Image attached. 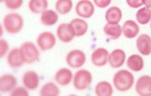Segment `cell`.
<instances>
[{"instance_id":"6da1fadb","label":"cell","mask_w":151,"mask_h":96,"mask_svg":"<svg viewBox=\"0 0 151 96\" xmlns=\"http://www.w3.org/2000/svg\"><path fill=\"white\" fill-rule=\"evenodd\" d=\"M134 82V77L131 72L121 70L116 72L113 77L114 86L118 91L125 92L130 90Z\"/></svg>"},{"instance_id":"7a4b0ae2","label":"cell","mask_w":151,"mask_h":96,"mask_svg":"<svg viewBox=\"0 0 151 96\" xmlns=\"http://www.w3.org/2000/svg\"><path fill=\"white\" fill-rule=\"evenodd\" d=\"M5 30L9 33L16 34L20 32L23 27L22 17L17 13H11L6 15L4 20Z\"/></svg>"},{"instance_id":"3957f363","label":"cell","mask_w":151,"mask_h":96,"mask_svg":"<svg viewBox=\"0 0 151 96\" xmlns=\"http://www.w3.org/2000/svg\"><path fill=\"white\" fill-rule=\"evenodd\" d=\"M20 50L24 63L31 64L37 61L39 59V50L32 42H24L22 44Z\"/></svg>"},{"instance_id":"277c9868","label":"cell","mask_w":151,"mask_h":96,"mask_svg":"<svg viewBox=\"0 0 151 96\" xmlns=\"http://www.w3.org/2000/svg\"><path fill=\"white\" fill-rule=\"evenodd\" d=\"M92 80V76L89 71L81 69L76 73L73 79V84L77 90H83L88 87Z\"/></svg>"},{"instance_id":"5b68a950","label":"cell","mask_w":151,"mask_h":96,"mask_svg":"<svg viewBox=\"0 0 151 96\" xmlns=\"http://www.w3.org/2000/svg\"><path fill=\"white\" fill-rule=\"evenodd\" d=\"M86 61V55L80 50H73L66 57L67 63L72 68H79L85 64Z\"/></svg>"},{"instance_id":"8992f818","label":"cell","mask_w":151,"mask_h":96,"mask_svg":"<svg viewBox=\"0 0 151 96\" xmlns=\"http://www.w3.org/2000/svg\"><path fill=\"white\" fill-rule=\"evenodd\" d=\"M57 33L60 40L65 43L72 41L76 36L74 28L70 23L60 24L57 28Z\"/></svg>"},{"instance_id":"52a82bcc","label":"cell","mask_w":151,"mask_h":96,"mask_svg":"<svg viewBox=\"0 0 151 96\" xmlns=\"http://www.w3.org/2000/svg\"><path fill=\"white\" fill-rule=\"evenodd\" d=\"M76 12L80 17L85 18L91 17L95 11L93 4L89 0H81L77 3Z\"/></svg>"},{"instance_id":"ba28073f","label":"cell","mask_w":151,"mask_h":96,"mask_svg":"<svg viewBox=\"0 0 151 96\" xmlns=\"http://www.w3.org/2000/svg\"><path fill=\"white\" fill-rule=\"evenodd\" d=\"M136 91L142 96H151V77L143 76L140 77L136 84Z\"/></svg>"},{"instance_id":"9c48e42d","label":"cell","mask_w":151,"mask_h":96,"mask_svg":"<svg viewBox=\"0 0 151 96\" xmlns=\"http://www.w3.org/2000/svg\"><path fill=\"white\" fill-rule=\"evenodd\" d=\"M56 41L53 34L50 32H44L40 34L37 40L38 45L43 51L52 49L55 45Z\"/></svg>"},{"instance_id":"30bf717a","label":"cell","mask_w":151,"mask_h":96,"mask_svg":"<svg viewBox=\"0 0 151 96\" xmlns=\"http://www.w3.org/2000/svg\"><path fill=\"white\" fill-rule=\"evenodd\" d=\"M109 51L103 48H100L93 51L91 56L92 63L96 66H103L108 63Z\"/></svg>"},{"instance_id":"8fae6325","label":"cell","mask_w":151,"mask_h":96,"mask_svg":"<svg viewBox=\"0 0 151 96\" xmlns=\"http://www.w3.org/2000/svg\"><path fill=\"white\" fill-rule=\"evenodd\" d=\"M136 45L139 51L142 55L148 56L151 53V38L145 34L137 38Z\"/></svg>"},{"instance_id":"7c38bea8","label":"cell","mask_w":151,"mask_h":96,"mask_svg":"<svg viewBox=\"0 0 151 96\" xmlns=\"http://www.w3.org/2000/svg\"><path fill=\"white\" fill-rule=\"evenodd\" d=\"M126 60V54L123 50L116 49L109 54V61L110 66L114 68L122 67Z\"/></svg>"},{"instance_id":"4fadbf2b","label":"cell","mask_w":151,"mask_h":96,"mask_svg":"<svg viewBox=\"0 0 151 96\" xmlns=\"http://www.w3.org/2000/svg\"><path fill=\"white\" fill-rule=\"evenodd\" d=\"M23 84L28 90H34L40 84L39 76L36 72L29 71L26 72L23 77Z\"/></svg>"},{"instance_id":"5bb4252c","label":"cell","mask_w":151,"mask_h":96,"mask_svg":"<svg viewBox=\"0 0 151 96\" xmlns=\"http://www.w3.org/2000/svg\"><path fill=\"white\" fill-rule=\"evenodd\" d=\"M17 83V78L12 74H5L0 79V91L8 92L12 90Z\"/></svg>"},{"instance_id":"9a60e30c","label":"cell","mask_w":151,"mask_h":96,"mask_svg":"<svg viewBox=\"0 0 151 96\" xmlns=\"http://www.w3.org/2000/svg\"><path fill=\"white\" fill-rule=\"evenodd\" d=\"M122 31L125 37L133 38L136 37L139 33V27L135 21L129 20L124 23Z\"/></svg>"},{"instance_id":"2e32d148","label":"cell","mask_w":151,"mask_h":96,"mask_svg":"<svg viewBox=\"0 0 151 96\" xmlns=\"http://www.w3.org/2000/svg\"><path fill=\"white\" fill-rule=\"evenodd\" d=\"M73 78L72 71L66 68H63L59 70L55 75V79L60 85L67 86L70 83Z\"/></svg>"},{"instance_id":"e0dca14e","label":"cell","mask_w":151,"mask_h":96,"mask_svg":"<svg viewBox=\"0 0 151 96\" xmlns=\"http://www.w3.org/2000/svg\"><path fill=\"white\" fill-rule=\"evenodd\" d=\"M7 61L9 65L12 67L17 68L22 66L24 61L21 55L20 49L14 48L12 49L8 54Z\"/></svg>"},{"instance_id":"ac0fdd59","label":"cell","mask_w":151,"mask_h":96,"mask_svg":"<svg viewBox=\"0 0 151 96\" xmlns=\"http://www.w3.org/2000/svg\"><path fill=\"white\" fill-rule=\"evenodd\" d=\"M122 17V12L119 8L112 6L109 8L106 13V19L108 24L111 25L118 24Z\"/></svg>"},{"instance_id":"d6986e66","label":"cell","mask_w":151,"mask_h":96,"mask_svg":"<svg viewBox=\"0 0 151 96\" xmlns=\"http://www.w3.org/2000/svg\"><path fill=\"white\" fill-rule=\"evenodd\" d=\"M127 64L128 67L132 71L139 72L143 68L144 61L141 56L138 54H133L129 57Z\"/></svg>"},{"instance_id":"ffe728a7","label":"cell","mask_w":151,"mask_h":96,"mask_svg":"<svg viewBox=\"0 0 151 96\" xmlns=\"http://www.w3.org/2000/svg\"><path fill=\"white\" fill-rule=\"evenodd\" d=\"M59 17L55 11L52 10H47L43 12L41 14V21L46 26H52L58 21Z\"/></svg>"},{"instance_id":"44dd1931","label":"cell","mask_w":151,"mask_h":96,"mask_svg":"<svg viewBox=\"0 0 151 96\" xmlns=\"http://www.w3.org/2000/svg\"><path fill=\"white\" fill-rule=\"evenodd\" d=\"M105 33L113 40H117L122 35L121 26L119 24L111 25L107 24L104 28Z\"/></svg>"},{"instance_id":"7402d4cb","label":"cell","mask_w":151,"mask_h":96,"mask_svg":"<svg viewBox=\"0 0 151 96\" xmlns=\"http://www.w3.org/2000/svg\"><path fill=\"white\" fill-rule=\"evenodd\" d=\"M70 23L74 28L76 37L83 36L87 32L88 24L83 19L76 18L73 19Z\"/></svg>"},{"instance_id":"603a6c76","label":"cell","mask_w":151,"mask_h":96,"mask_svg":"<svg viewBox=\"0 0 151 96\" xmlns=\"http://www.w3.org/2000/svg\"><path fill=\"white\" fill-rule=\"evenodd\" d=\"M113 92L111 84L107 81L99 82L95 88V92L98 96H111L112 95Z\"/></svg>"},{"instance_id":"cb8c5ba5","label":"cell","mask_w":151,"mask_h":96,"mask_svg":"<svg viewBox=\"0 0 151 96\" xmlns=\"http://www.w3.org/2000/svg\"><path fill=\"white\" fill-rule=\"evenodd\" d=\"M60 91L58 87L53 82H49L45 84L41 87L40 91L41 96H58L60 95Z\"/></svg>"},{"instance_id":"d4e9b609","label":"cell","mask_w":151,"mask_h":96,"mask_svg":"<svg viewBox=\"0 0 151 96\" xmlns=\"http://www.w3.org/2000/svg\"><path fill=\"white\" fill-rule=\"evenodd\" d=\"M30 10L35 14L43 13L48 6L47 0H30L29 2Z\"/></svg>"},{"instance_id":"484cf974","label":"cell","mask_w":151,"mask_h":96,"mask_svg":"<svg viewBox=\"0 0 151 96\" xmlns=\"http://www.w3.org/2000/svg\"><path fill=\"white\" fill-rule=\"evenodd\" d=\"M136 19L140 24H147L151 20V9L147 7L139 9L136 14Z\"/></svg>"},{"instance_id":"4316f807","label":"cell","mask_w":151,"mask_h":96,"mask_svg":"<svg viewBox=\"0 0 151 96\" xmlns=\"http://www.w3.org/2000/svg\"><path fill=\"white\" fill-rule=\"evenodd\" d=\"M73 2L72 0H58L55 8L59 14H66L72 10Z\"/></svg>"},{"instance_id":"83f0119b","label":"cell","mask_w":151,"mask_h":96,"mask_svg":"<svg viewBox=\"0 0 151 96\" xmlns=\"http://www.w3.org/2000/svg\"><path fill=\"white\" fill-rule=\"evenodd\" d=\"M4 1L6 6L12 10L19 8L23 3V0H4Z\"/></svg>"},{"instance_id":"f1b7e54d","label":"cell","mask_w":151,"mask_h":96,"mask_svg":"<svg viewBox=\"0 0 151 96\" xmlns=\"http://www.w3.org/2000/svg\"><path fill=\"white\" fill-rule=\"evenodd\" d=\"M27 90L23 87H18L14 90L11 94L12 96H28Z\"/></svg>"},{"instance_id":"f546056e","label":"cell","mask_w":151,"mask_h":96,"mask_svg":"<svg viewBox=\"0 0 151 96\" xmlns=\"http://www.w3.org/2000/svg\"><path fill=\"white\" fill-rule=\"evenodd\" d=\"M9 43L5 40H1V57H3L9 49Z\"/></svg>"},{"instance_id":"4dcf8cb0","label":"cell","mask_w":151,"mask_h":96,"mask_svg":"<svg viewBox=\"0 0 151 96\" xmlns=\"http://www.w3.org/2000/svg\"><path fill=\"white\" fill-rule=\"evenodd\" d=\"M93 1L97 7L104 8L110 4L111 0H93Z\"/></svg>"},{"instance_id":"1f68e13d","label":"cell","mask_w":151,"mask_h":96,"mask_svg":"<svg viewBox=\"0 0 151 96\" xmlns=\"http://www.w3.org/2000/svg\"><path fill=\"white\" fill-rule=\"evenodd\" d=\"M126 1L128 5L132 8H137L143 5L142 0H126Z\"/></svg>"},{"instance_id":"d6a6232c","label":"cell","mask_w":151,"mask_h":96,"mask_svg":"<svg viewBox=\"0 0 151 96\" xmlns=\"http://www.w3.org/2000/svg\"><path fill=\"white\" fill-rule=\"evenodd\" d=\"M142 4L148 8L151 7V0H142Z\"/></svg>"},{"instance_id":"836d02e7","label":"cell","mask_w":151,"mask_h":96,"mask_svg":"<svg viewBox=\"0 0 151 96\" xmlns=\"http://www.w3.org/2000/svg\"><path fill=\"white\" fill-rule=\"evenodd\" d=\"M4 1V0H1V1Z\"/></svg>"},{"instance_id":"e575fe53","label":"cell","mask_w":151,"mask_h":96,"mask_svg":"<svg viewBox=\"0 0 151 96\" xmlns=\"http://www.w3.org/2000/svg\"></svg>"}]
</instances>
